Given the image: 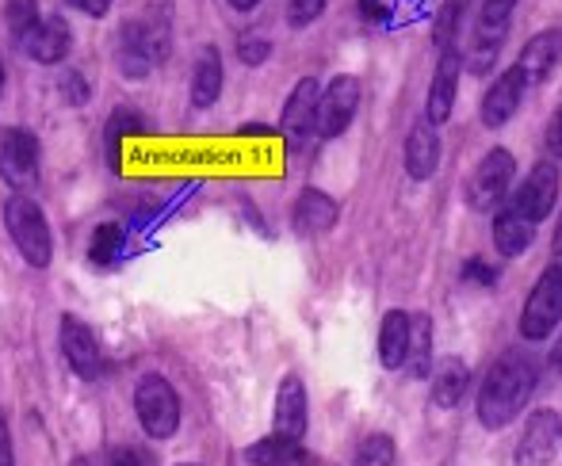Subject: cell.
<instances>
[{"mask_svg": "<svg viewBox=\"0 0 562 466\" xmlns=\"http://www.w3.org/2000/svg\"><path fill=\"white\" fill-rule=\"evenodd\" d=\"M322 12H326V0H291V8H288L295 27H311L314 20H322Z\"/></svg>", "mask_w": 562, "mask_h": 466, "instance_id": "obj_31", "label": "cell"}, {"mask_svg": "<svg viewBox=\"0 0 562 466\" xmlns=\"http://www.w3.org/2000/svg\"><path fill=\"white\" fill-rule=\"evenodd\" d=\"M134 409H138L142 429L154 440H169L180 424V401L172 386L161 375H146L134 390Z\"/></svg>", "mask_w": 562, "mask_h": 466, "instance_id": "obj_4", "label": "cell"}, {"mask_svg": "<svg viewBox=\"0 0 562 466\" xmlns=\"http://www.w3.org/2000/svg\"><path fill=\"white\" fill-rule=\"evenodd\" d=\"M245 459L252 466H295V463H303V444L276 432V436H268V440H257V444L245 452Z\"/></svg>", "mask_w": 562, "mask_h": 466, "instance_id": "obj_24", "label": "cell"}, {"mask_svg": "<svg viewBox=\"0 0 562 466\" xmlns=\"http://www.w3.org/2000/svg\"><path fill=\"white\" fill-rule=\"evenodd\" d=\"M463 54L459 50H448L440 54L437 61V73H432V84H429V100H425V115H429L432 126L448 123L451 118V107H456V92H459V73H463Z\"/></svg>", "mask_w": 562, "mask_h": 466, "instance_id": "obj_11", "label": "cell"}, {"mask_svg": "<svg viewBox=\"0 0 562 466\" xmlns=\"http://www.w3.org/2000/svg\"><path fill=\"white\" fill-rule=\"evenodd\" d=\"M562 321V260L536 280L525 310H520V337L525 341H548Z\"/></svg>", "mask_w": 562, "mask_h": 466, "instance_id": "obj_2", "label": "cell"}, {"mask_svg": "<svg viewBox=\"0 0 562 466\" xmlns=\"http://www.w3.org/2000/svg\"><path fill=\"white\" fill-rule=\"evenodd\" d=\"M467 383H471L467 363L459 360V355H445V360L437 363V371H432V401H437L440 409L459 406L467 394Z\"/></svg>", "mask_w": 562, "mask_h": 466, "instance_id": "obj_21", "label": "cell"}, {"mask_svg": "<svg viewBox=\"0 0 562 466\" xmlns=\"http://www.w3.org/2000/svg\"><path fill=\"white\" fill-rule=\"evenodd\" d=\"M4 223H8V234H12L15 249L23 252V260H27V264H35V268L50 264V257H54V237H50V226H46L43 211H38V203L23 200V195L8 200Z\"/></svg>", "mask_w": 562, "mask_h": 466, "instance_id": "obj_3", "label": "cell"}, {"mask_svg": "<svg viewBox=\"0 0 562 466\" xmlns=\"http://www.w3.org/2000/svg\"><path fill=\"white\" fill-rule=\"evenodd\" d=\"M513 177H517V161H513L509 149H490L479 161V169H474L471 184H467V203H471V211H479V215L497 211V203L509 192Z\"/></svg>", "mask_w": 562, "mask_h": 466, "instance_id": "obj_5", "label": "cell"}, {"mask_svg": "<svg viewBox=\"0 0 562 466\" xmlns=\"http://www.w3.org/2000/svg\"><path fill=\"white\" fill-rule=\"evenodd\" d=\"M4 20H8V31H12V35L27 38L31 31L38 27V0H8Z\"/></svg>", "mask_w": 562, "mask_h": 466, "instance_id": "obj_28", "label": "cell"}, {"mask_svg": "<svg viewBox=\"0 0 562 466\" xmlns=\"http://www.w3.org/2000/svg\"><path fill=\"white\" fill-rule=\"evenodd\" d=\"M74 8H81V12L89 15H108V8H112V0H69Z\"/></svg>", "mask_w": 562, "mask_h": 466, "instance_id": "obj_37", "label": "cell"}, {"mask_svg": "<svg viewBox=\"0 0 562 466\" xmlns=\"http://www.w3.org/2000/svg\"><path fill=\"white\" fill-rule=\"evenodd\" d=\"M146 130V123H142L134 112H115L112 123H108V157H112V169H119V141L126 138V134H142Z\"/></svg>", "mask_w": 562, "mask_h": 466, "instance_id": "obj_27", "label": "cell"}, {"mask_svg": "<svg viewBox=\"0 0 562 466\" xmlns=\"http://www.w3.org/2000/svg\"><path fill=\"white\" fill-rule=\"evenodd\" d=\"M551 367L562 375V333H559V341H555V349H551Z\"/></svg>", "mask_w": 562, "mask_h": 466, "instance_id": "obj_41", "label": "cell"}, {"mask_svg": "<svg viewBox=\"0 0 562 466\" xmlns=\"http://www.w3.org/2000/svg\"><path fill=\"white\" fill-rule=\"evenodd\" d=\"M0 92H4V66H0Z\"/></svg>", "mask_w": 562, "mask_h": 466, "instance_id": "obj_44", "label": "cell"}, {"mask_svg": "<svg viewBox=\"0 0 562 466\" xmlns=\"http://www.w3.org/2000/svg\"><path fill=\"white\" fill-rule=\"evenodd\" d=\"M0 466H15V459H12V440H8L4 417H0Z\"/></svg>", "mask_w": 562, "mask_h": 466, "instance_id": "obj_38", "label": "cell"}, {"mask_svg": "<svg viewBox=\"0 0 562 466\" xmlns=\"http://www.w3.org/2000/svg\"><path fill=\"white\" fill-rule=\"evenodd\" d=\"M532 237H536V223L513 215V211L494 218V249L502 252V257H520V252L532 245Z\"/></svg>", "mask_w": 562, "mask_h": 466, "instance_id": "obj_23", "label": "cell"}, {"mask_svg": "<svg viewBox=\"0 0 562 466\" xmlns=\"http://www.w3.org/2000/svg\"><path fill=\"white\" fill-rule=\"evenodd\" d=\"M276 432L291 440H303L306 432V390L295 375L283 378L280 394H276Z\"/></svg>", "mask_w": 562, "mask_h": 466, "instance_id": "obj_18", "label": "cell"}, {"mask_svg": "<svg viewBox=\"0 0 562 466\" xmlns=\"http://www.w3.org/2000/svg\"><path fill=\"white\" fill-rule=\"evenodd\" d=\"M119 245H123V230L119 226H100L97 237H92V260L97 264H112Z\"/></svg>", "mask_w": 562, "mask_h": 466, "instance_id": "obj_30", "label": "cell"}, {"mask_svg": "<svg viewBox=\"0 0 562 466\" xmlns=\"http://www.w3.org/2000/svg\"><path fill=\"white\" fill-rule=\"evenodd\" d=\"M61 96H66L69 104H85V100H89V84H85V77L81 73L61 77Z\"/></svg>", "mask_w": 562, "mask_h": 466, "instance_id": "obj_34", "label": "cell"}, {"mask_svg": "<svg viewBox=\"0 0 562 466\" xmlns=\"http://www.w3.org/2000/svg\"><path fill=\"white\" fill-rule=\"evenodd\" d=\"M337 215H340L337 200H334V195H326V192H318V187H306V192L295 200V226L303 234H326V230H334Z\"/></svg>", "mask_w": 562, "mask_h": 466, "instance_id": "obj_19", "label": "cell"}, {"mask_svg": "<svg viewBox=\"0 0 562 466\" xmlns=\"http://www.w3.org/2000/svg\"><path fill=\"white\" fill-rule=\"evenodd\" d=\"M108 466H142V459L131 452V447H115L112 459H108Z\"/></svg>", "mask_w": 562, "mask_h": 466, "instance_id": "obj_39", "label": "cell"}, {"mask_svg": "<svg viewBox=\"0 0 562 466\" xmlns=\"http://www.w3.org/2000/svg\"><path fill=\"white\" fill-rule=\"evenodd\" d=\"M356 112H360V81L356 77H334L329 89L318 100V118H314V130L322 138H337L352 126Z\"/></svg>", "mask_w": 562, "mask_h": 466, "instance_id": "obj_6", "label": "cell"}, {"mask_svg": "<svg viewBox=\"0 0 562 466\" xmlns=\"http://www.w3.org/2000/svg\"><path fill=\"white\" fill-rule=\"evenodd\" d=\"M555 203H559V169L551 161H543V164H536L525 184L517 187L509 211L528 218V223H543V218L555 211Z\"/></svg>", "mask_w": 562, "mask_h": 466, "instance_id": "obj_7", "label": "cell"}, {"mask_svg": "<svg viewBox=\"0 0 562 466\" xmlns=\"http://www.w3.org/2000/svg\"><path fill=\"white\" fill-rule=\"evenodd\" d=\"M525 73H520L517 66L505 69L502 77H497L494 84L486 89V96H482V123L490 126V130H497V126H505L513 115L520 112V100H525Z\"/></svg>", "mask_w": 562, "mask_h": 466, "instance_id": "obj_10", "label": "cell"}, {"mask_svg": "<svg viewBox=\"0 0 562 466\" xmlns=\"http://www.w3.org/2000/svg\"><path fill=\"white\" fill-rule=\"evenodd\" d=\"M223 92V58H218L215 46L200 54L195 61V73H192V104L195 107H211Z\"/></svg>", "mask_w": 562, "mask_h": 466, "instance_id": "obj_22", "label": "cell"}, {"mask_svg": "<svg viewBox=\"0 0 562 466\" xmlns=\"http://www.w3.org/2000/svg\"><path fill=\"white\" fill-rule=\"evenodd\" d=\"M562 447V417L555 409H536L520 432L517 463L520 466H548Z\"/></svg>", "mask_w": 562, "mask_h": 466, "instance_id": "obj_8", "label": "cell"}, {"mask_svg": "<svg viewBox=\"0 0 562 466\" xmlns=\"http://www.w3.org/2000/svg\"><path fill=\"white\" fill-rule=\"evenodd\" d=\"M536 390V363L525 355L509 352L505 360H497L486 371L479 386V421L486 429H505L509 421H517L520 409L528 406Z\"/></svg>", "mask_w": 562, "mask_h": 466, "instance_id": "obj_1", "label": "cell"}, {"mask_svg": "<svg viewBox=\"0 0 562 466\" xmlns=\"http://www.w3.org/2000/svg\"><path fill=\"white\" fill-rule=\"evenodd\" d=\"M548 154L562 161V107L551 115V123H548Z\"/></svg>", "mask_w": 562, "mask_h": 466, "instance_id": "obj_35", "label": "cell"}, {"mask_svg": "<svg viewBox=\"0 0 562 466\" xmlns=\"http://www.w3.org/2000/svg\"><path fill=\"white\" fill-rule=\"evenodd\" d=\"M406 371L414 378H425L432 371V326L425 314H414V337H409V360Z\"/></svg>", "mask_w": 562, "mask_h": 466, "instance_id": "obj_26", "label": "cell"}, {"mask_svg": "<svg viewBox=\"0 0 562 466\" xmlns=\"http://www.w3.org/2000/svg\"><path fill=\"white\" fill-rule=\"evenodd\" d=\"M154 61H157V54H154V43H149L146 23H126L123 43H119V66H123V73L146 77Z\"/></svg>", "mask_w": 562, "mask_h": 466, "instance_id": "obj_20", "label": "cell"}, {"mask_svg": "<svg viewBox=\"0 0 562 466\" xmlns=\"http://www.w3.org/2000/svg\"><path fill=\"white\" fill-rule=\"evenodd\" d=\"M402 157H406V172L414 180L437 177V169H440V134H437V126H432V123H417L414 130H409Z\"/></svg>", "mask_w": 562, "mask_h": 466, "instance_id": "obj_15", "label": "cell"}, {"mask_svg": "<svg viewBox=\"0 0 562 466\" xmlns=\"http://www.w3.org/2000/svg\"><path fill=\"white\" fill-rule=\"evenodd\" d=\"M559 66H562V31L559 27H548V31H540V35H532L517 58V69L525 73L528 84H543Z\"/></svg>", "mask_w": 562, "mask_h": 466, "instance_id": "obj_12", "label": "cell"}, {"mask_svg": "<svg viewBox=\"0 0 562 466\" xmlns=\"http://www.w3.org/2000/svg\"><path fill=\"white\" fill-rule=\"evenodd\" d=\"M229 4H234V8H237V12H249V8H257V4H260V0H229Z\"/></svg>", "mask_w": 562, "mask_h": 466, "instance_id": "obj_43", "label": "cell"}, {"mask_svg": "<svg viewBox=\"0 0 562 466\" xmlns=\"http://www.w3.org/2000/svg\"><path fill=\"white\" fill-rule=\"evenodd\" d=\"M356 466H394V440L383 436V432L368 436L356 452Z\"/></svg>", "mask_w": 562, "mask_h": 466, "instance_id": "obj_29", "label": "cell"}, {"mask_svg": "<svg viewBox=\"0 0 562 466\" xmlns=\"http://www.w3.org/2000/svg\"><path fill=\"white\" fill-rule=\"evenodd\" d=\"M360 15L368 23H383L386 20V4H383V0H360Z\"/></svg>", "mask_w": 562, "mask_h": 466, "instance_id": "obj_36", "label": "cell"}, {"mask_svg": "<svg viewBox=\"0 0 562 466\" xmlns=\"http://www.w3.org/2000/svg\"><path fill=\"white\" fill-rule=\"evenodd\" d=\"M69 43H74L69 23L61 20V15H50V20H38V27L23 38V50H27L38 66H54V61H61L69 54Z\"/></svg>", "mask_w": 562, "mask_h": 466, "instance_id": "obj_16", "label": "cell"}, {"mask_svg": "<svg viewBox=\"0 0 562 466\" xmlns=\"http://www.w3.org/2000/svg\"><path fill=\"white\" fill-rule=\"evenodd\" d=\"M0 177L12 187H31L38 180V141L31 130H0Z\"/></svg>", "mask_w": 562, "mask_h": 466, "instance_id": "obj_9", "label": "cell"}, {"mask_svg": "<svg viewBox=\"0 0 562 466\" xmlns=\"http://www.w3.org/2000/svg\"><path fill=\"white\" fill-rule=\"evenodd\" d=\"M463 280L467 283H479V287H494V283H497V268L486 264L482 257H471L463 264Z\"/></svg>", "mask_w": 562, "mask_h": 466, "instance_id": "obj_32", "label": "cell"}, {"mask_svg": "<svg viewBox=\"0 0 562 466\" xmlns=\"http://www.w3.org/2000/svg\"><path fill=\"white\" fill-rule=\"evenodd\" d=\"M61 352L81 378H100V344L77 318H61Z\"/></svg>", "mask_w": 562, "mask_h": 466, "instance_id": "obj_14", "label": "cell"}, {"mask_svg": "<svg viewBox=\"0 0 562 466\" xmlns=\"http://www.w3.org/2000/svg\"><path fill=\"white\" fill-rule=\"evenodd\" d=\"M241 134H257V138H268V134H272V126H260V123H249V126H241Z\"/></svg>", "mask_w": 562, "mask_h": 466, "instance_id": "obj_40", "label": "cell"}, {"mask_svg": "<svg viewBox=\"0 0 562 466\" xmlns=\"http://www.w3.org/2000/svg\"><path fill=\"white\" fill-rule=\"evenodd\" d=\"M318 81L314 77H303V81L295 84V92L288 96V104H283V134H288L291 146H303L306 138L314 134V118H318Z\"/></svg>", "mask_w": 562, "mask_h": 466, "instance_id": "obj_13", "label": "cell"}, {"mask_svg": "<svg viewBox=\"0 0 562 466\" xmlns=\"http://www.w3.org/2000/svg\"><path fill=\"white\" fill-rule=\"evenodd\" d=\"M551 249H555V260H562V215H559V230H555V241H551Z\"/></svg>", "mask_w": 562, "mask_h": 466, "instance_id": "obj_42", "label": "cell"}, {"mask_svg": "<svg viewBox=\"0 0 562 466\" xmlns=\"http://www.w3.org/2000/svg\"><path fill=\"white\" fill-rule=\"evenodd\" d=\"M409 337H414V318L406 310H391L383 318V329H379V363L386 371L406 367L409 360Z\"/></svg>", "mask_w": 562, "mask_h": 466, "instance_id": "obj_17", "label": "cell"}, {"mask_svg": "<svg viewBox=\"0 0 562 466\" xmlns=\"http://www.w3.org/2000/svg\"><path fill=\"white\" fill-rule=\"evenodd\" d=\"M237 54H241L245 66H260V61H268V54H272V43H268V38H241Z\"/></svg>", "mask_w": 562, "mask_h": 466, "instance_id": "obj_33", "label": "cell"}, {"mask_svg": "<svg viewBox=\"0 0 562 466\" xmlns=\"http://www.w3.org/2000/svg\"><path fill=\"white\" fill-rule=\"evenodd\" d=\"M467 8H471V0H445V4H440L437 23H432V43H437L440 54L456 50V38H459V31H463Z\"/></svg>", "mask_w": 562, "mask_h": 466, "instance_id": "obj_25", "label": "cell"}]
</instances>
